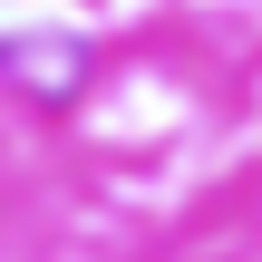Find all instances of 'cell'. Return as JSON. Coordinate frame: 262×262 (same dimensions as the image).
Masks as SVG:
<instances>
[{
  "mask_svg": "<svg viewBox=\"0 0 262 262\" xmlns=\"http://www.w3.org/2000/svg\"><path fill=\"white\" fill-rule=\"evenodd\" d=\"M0 68H19V78H39V58H29V39H10V49H0ZM68 78H78V49H58V58H49V88H68Z\"/></svg>",
  "mask_w": 262,
  "mask_h": 262,
  "instance_id": "1",
  "label": "cell"
}]
</instances>
